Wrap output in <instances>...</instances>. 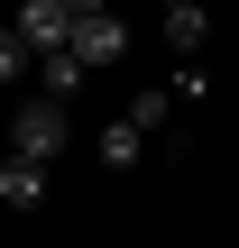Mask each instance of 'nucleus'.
Here are the masks:
<instances>
[{"label":"nucleus","mask_w":239,"mask_h":248,"mask_svg":"<svg viewBox=\"0 0 239 248\" xmlns=\"http://www.w3.org/2000/svg\"><path fill=\"white\" fill-rule=\"evenodd\" d=\"M74 138V120H64V101H18V120H9V156H28V166H55V147Z\"/></svg>","instance_id":"f257e3e1"},{"label":"nucleus","mask_w":239,"mask_h":248,"mask_svg":"<svg viewBox=\"0 0 239 248\" xmlns=\"http://www.w3.org/2000/svg\"><path fill=\"white\" fill-rule=\"evenodd\" d=\"M9 28H18V46H28V55L74 46V9H64V0H18V9H9Z\"/></svg>","instance_id":"f03ea898"},{"label":"nucleus","mask_w":239,"mask_h":248,"mask_svg":"<svg viewBox=\"0 0 239 248\" xmlns=\"http://www.w3.org/2000/svg\"><path fill=\"white\" fill-rule=\"evenodd\" d=\"M74 55H83V74H111V64L129 55V18H120V9H101V18H74Z\"/></svg>","instance_id":"7ed1b4c3"},{"label":"nucleus","mask_w":239,"mask_h":248,"mask_svg":"<svg viewBox=\"0 0 239 248\" xmlns=\"http://www.w3.org/2000/svg\"><path fill=\"white\" fill-rule=\"evenodd\" d=\"M203 37H212V9H203V0H166V46H175L184 64H203Z\"/></svg>","instance_id":"20e7f679"},{"label":"nucleus","mask_w":239,"mask_h":248,"mask_svg":"<svg viewBox=\"0 0 239 248\" xmlns=\"http://www.w3.org/2000/svg\"><path fill=\"white\" fill-rule=\"evenodd\" d=\"M28 74H46V101H74V92H83V83H92V74H83V55H74V46H55V55H37V64H28Z\"/></svg>","instance_id":"39448f33"},{"label":"nucleus","mask_w":239,"mask_h":248,"mask_svg":"<svg viewBox=\"0 0 239 248\" xmlns=\"http://www.w3.org/2000/svg\"><path fill=\"white\" fill-rule=\"evenodd\" d=\"M0 202H9V212H37V202H46V166L9 156V166H0Z\"/></svg>","instance_id":"423d86ee"},{"label":"nucleus","mask_w":239,"mask_h":248,"mask_svg":"<svg viewBox=\"0 0 239 248\" xmlns=\"http://www.w3.org/2000/svg\"><path fill=\"white\" fill-rule=\"evenodd\" d=\"M120 120H129V129H138V138H157V129H166V120H175V92H166V83H157V92H138V101H129V110H120Z\"/></svg>","instance_id":"0eeeda50"},{"label":"nucleus","mask_w":239,"mask_h":248,"mask_svg":"<svg viewBox=\"0 0 239 248\" xmlns=\"http://www.w3.org/2000/svg\"><path fill=\"white\" fill-rule=\"evenodd\" d=\"M138 156H147V138H138L129 120H111V129H101V166H111V175H129Z\"/></svg>","instance_id":"6e6552de"},{"label":"nucleus","mask_w":239,"mask_h":248,"mask_svg":"<svg viewBox=\"0 0 239 248\" xmlns=\"http://www.w3.org/2000/svg\"><path fill=\"white\" fill-rule=\"evenodd\" d=\"M28 64H37V55H28V46H18V28H0V83H18V74H28Z\"/></svg>","instance_id":"1a4fd4ad"},{"label":"nucleus","mask_w":239,"mask_h":248,"mask_svg":"<svg viewBox=\"0 0 239 248\" xmlns=\"http://www.w3.org/2000/svg\"><path fill=\"white\" fill-rule=\"evenodd\" d=\"M64 9H74V18H101V9H120V0H64Z\"/></svg>","instance_id":"9d476101"},{"label":"nucleus","mask_w":239,"mask_h":248,"mask_svg":"<svg viewBox=\"0 0 239 248\" xmlns=\"http://www.w3.org/2000/svg\"><path fill=\"white\" fill-rule=\"evenodd\" d=\"M0 28H9V18H0Z\"/></svg>","instance_id":"9b49d317"}]
</instances>
